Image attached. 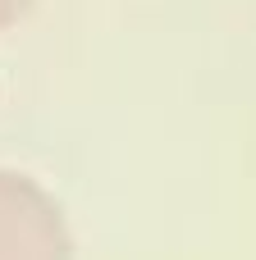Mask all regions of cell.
<instances>
[{"instance_id":"cell-1","label":"cell","mask_w":256,"mask_h":260,"mask_svg":"<svg viewBox=\"0 0 256 260\" xmlns=\"http://www.w3.org/2000/svg\"><path fill=\"white\" fill-rule=\"evenodd\" d=\"M73 242L55 201L18 174H0V260H69Z\"/></svg>"}]
</instances>
